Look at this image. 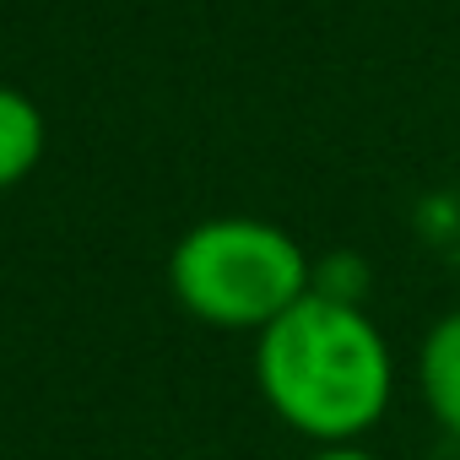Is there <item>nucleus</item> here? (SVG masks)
<instances>
[{
    "instance_id": "obj_5",
    "label": "nucleus",
    "mask_w": 460,
    "mask_h": 460,
    "mask_svg": "<svg viewBox=\"0 0 460 460\" xmlns=\"http://www.w3.org/2000/svg\"><path fill=\"white\" fill-rule=\"evenodd\" d=\"M309 460H379V455H368L363 444H320Z\"/></svg>"
},
{
    "instance_id": "obj_4",
    "label": "nucleus",
    "mask_w": 460,
    "mask_h": 460,
    "mask_svg": "<svg viewBox=\"0 0 460 460\" xmlns=\"http://www.w3.org/2000/svg\"><path fill=\"white\" fill-rule=\"evenodd\" d=\"M44 146H49L44 109H39L22 87H6V82H0V190L22 184V179L44 163Z\"/></svg>"
},
{
    "instance_id": "obj_1",
    "label": "nucleus",
    "mask_w": 460,
    "mask_h": 460,
    "mask_svg": "<svg viewBox=\"0 0 460 460\" xmlns=\"http://www.w3.org/2000/svg\"><path fill=\"white\" fill-rule=\"evenodd\" d=\"M255 385L271 417L309 444H358L390 411L395 358L352 298L314 288L255 336Z\"/></svg>"
},
{
    "instance_id": "obj_2",
    "label": "nucleus",
    "mask_w": 460,
    "mask_h": 460,
    "mask_svg": "<svg viewBox=\"0 0 460 460\" xmlns=\"http://www.w3.org/2000/svg\"><path fill=\"white\" fill-rule=\"evenodd\" d=\"M168 293L211 331L261 336L314 293L304 244L266 217H206L184 227L168 255Z\"/></svg>"
},
{
    "instance_id": "obj_3",
    "label": "nucleus",
    "mask_w": 460,
    "mask_h": 460,
    "mask_svg": "<svg viewBox=\"0 0 460 460\" xmlns=\"http://www.w3.org/2000/svg\"><path fill=\"white\" fill-rule=\"evenodd\" d=\"M417 390H422V406L428 417L460 438V309L438 314L417 347Z\"/></svg>"
}]
</instances>
